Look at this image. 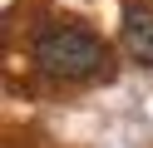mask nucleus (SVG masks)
<instances>
[{
	"label": "nucleus",
	"mask_w": 153,
	"mask_h": 148,
	"mask_svg": "<svg viewBox=\"0 0 153 148\" xmlns=\"http://www.w3.org/2000/svg\"><path fill=\"white\" fill-rule=\"evenodd\" d=\"M109 64V45L84 25H54L35 39V69L59 84H79V79L104 74Z\"/></svg>",
	"instance_id": "nucleus-1"
},
{
	"label": "nucleus",
	"mask_w": 153,
	"mask_h": 148,
	"mask_svg": "<svg viewBox=\"0 0 153 148\" xmlns=\"http://www.w3.org/2000/svg\"><path fill=\"white\" fill-rule=\"evenodd\" d=\"M119 45L133 64H148L153 69V10L128 5L123 10V30H119Z\"/></svg>",
	"instance_id": "nucleus-2"
}]
</instances>
